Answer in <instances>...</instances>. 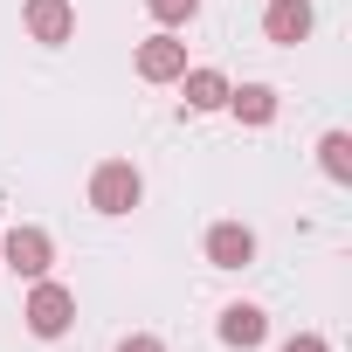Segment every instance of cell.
Here are the masks:
<instances>
[{
  "label": "cell",
  "mask_w": 352,
  "mask_h": 352,
  "mask_svg": "<svg viewBox=\"0 0 352 352\" xmlns=\"http://www.w3.org/2000/svg\"><path fill=\"white\" fill-rule=\"evenodd\" d=\"M263 35L276 49H297L311 35V0H270V8H263Z\"/></svg>",
  "instance_id": "obj_7"
},
{
  "label": "cell",
  "mask_w": 352,
  "mask_h": 352,
  "mask_svg": "<svg viewBox=\"0 0 352 352\" xmlns=\"http://www.w3.org/2000/svg\"><path fill=\"white\" fill-rule=\"evenodd\" d=\"M221 111H235L242 124H270V118H276V90H270V83H242V90H228Z\"/></svg>",
  "instance_id": "obj_10"
},
{
  "label": "cell",
  "mask_w": 352,
  "mask_h": 352,
  "mask_svg": "<svg viewBox=\"0 0 352 352\" xmlns=\"http://www.w3.org/2000/svg\"><path fill=\"white\" fill-rule=\"evenodd\" d=\"M138 201H145V180H138L131 159H104V166L90 173V208H97V214H131Z\"/></svg>",
  "instance_id": "obj_2"
},
{
  "label": "cell",
  "mask_w": 352,
  "mask_h": 352,
  "mask_svg": "<svg viewBox=\"0 0 352 352\" xmlns=\"http://www.w3.org/2000/svg\"><path fill=\"white\" fill-rule=\"evenodd\" d=\"M28 331L35 338H63L69 324H76V290L69 283H56V276H35V290H28Z\"/></svg>",
  "instance_id": "obj_1"
},
{
  "label": "cell",
  "mask_w": 352,
  "mask_h": 352,
  "mask_svg": "<svg viewBox=\"0 0 352 352\" xmlns=\"http://www.w3.org/2000/svg\"><path fill=\"white\" fill-rule=\"evenodd\" d=\"M283 352H331L318 331H297V338H283Z\"/></svg>",
  "instance_id": "obj_13"
},
{
  "label": "cell",
  "mask_w": 352,
  "mask_h": 352,
  "mask_svg": "<svg viewBox=\"0 0 352 352\" xmlns=\"http://www.w3.org/2000/svg\"><path fill=\"white\" fill-rule=\"evenodd\" d=\"M180 69H187V42L173 28H159V35L138 42V76L145 83H180Z\"/></svg>",
  "instance_id": "obj_4"
},
{
  "label": "cell",
  "mask_w": 352,
  "mask_h": 352,
  "mask_svg": "<svg viewBox=\"0 0 352 352\" xmlns=\"http://www.w3.org/2000/svg\"><path fill=\"white\" fill-rule=\"evenodd\" d=\"M270 338V318L256 311V304H228L221 311V345H235V352H256Z\"/></svg>",
  "instance_id": "obj_8"
},
{
  "label": "cell",
  "mask_w": 352,
  "mask_h": 352,
  "mask_svg": "<svg viewBox=\"0 0 352 352\" xmlns=\"http://www.w3.org/2000/svg\"><path fill=\"white\" fill-rule=\"evenodd\" d=\"M0 263H8L21 283L49 276V263H56V242H49V228H35V221H21V228H0Z\"/></svg>",
  "instance_id": "obj_3"
},
{
  "label": "cell",
  "mask_w": 352,
  "mask_h": 352,
  "mask_svg": "<svg viewBox=\"0 0 352 352\" xmlns=\"http://www.w3.org/2000/svg\"><path fill=\"white\" fill-rule=\"evenodd\" d=\"M21 21H28V35H35L42 49H63V42L76 35V0H28Z\"/></svg>",
  "instance_id": "obj_5"
},
{
  "label": "cell",
  "mask_w": 352,
  "mask_h": 352,
  "mask_svg": "<svg viewBox=\"0 0 352 352\" xmlns=\"http://www.w3.org/2000/svg\"><path fill=\"white\" fill-rule=\"evenodd\" d=\"M118 352H166V345H159V338H152V331H131V338H124V345H118Z\"/></svg>",
  "instance_id": "obj_14"
},
{
  "label": "cell",
  "mask_w": 352,
  "mask_h": 352,
  "mask_svg": "<svg viewBox=\"0 0 352 352\" xmlns=\"http://www.w3.org/2000/svg\"><path fill=\"white\" fill-rule=\"evenodd\" d=\"M318 166H324V180L345 187V180H352V138H345V131H324V138H318Z\"/></svg>",
  "instance_id": "obj_11"
},
{
  "label": "cell",
  "mask_w": 352,
  "mask_h": 352,
  "mask_svg": "<svg viewBox=\"0 0 352 352\" xmlns=\"http://www.w3.org/2000/svg\"><path fill=\"white\" fill-rule=\"evenodd\" d=\"M208 263H214V270H249V263H256V228L214 221V228H208Z\"/></svg>",
  "instance_id": "obj_6"
},
{
  "label": "cell",
  "mask_w": 352,
  "mask_h": 352,
  "mask_svg": "<svg viewBox=\"0 0 352 352\" xmlns=\"http://www.w3.org/2000/svg\"><path fill=\"white\" fill-rule=\"evenodd\" d=\"M145 8H152L159 28H187V21L201 14V0H145Z\"/></svg>",
  "instance_id": "obj_12"
},
{
  "label": "cell",
  "mask_w": 352,
  "mask_h": 352,
  "mask_svg": "<svg viewBox=\"0 0 352 352\" xmlns=\"http://www.w3.org/2000/svg\"><path fill=\"white\" fill-rule=\"evenodd\" d=\"M180 90H187V111H221L235 83H228L221 69H194V63H187V69H180Z\"/></svg>",
  "instance_id": "obj_9"
}]
</instances>
